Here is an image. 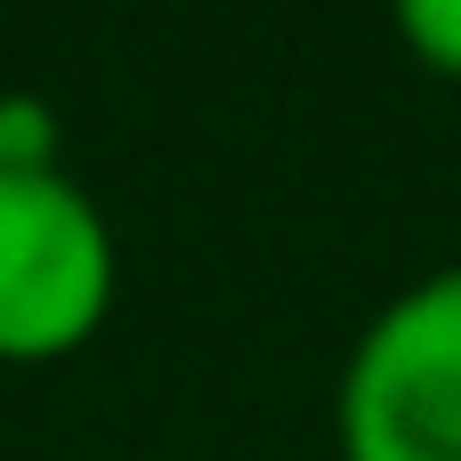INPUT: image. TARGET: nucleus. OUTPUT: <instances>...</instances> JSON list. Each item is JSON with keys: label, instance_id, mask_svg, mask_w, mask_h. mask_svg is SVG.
Instances as JSON below:
<instances>
[{"label": "nucleus", "instance_id": "1", "mask_svg": "<svg viewBox=\"0 0 461 461\" xmlns=\"http://www.w3.org/2000/svg\"><path fill=\"white\" fill-rule=\"evenodd\" d=\"M340 461H461V267L405 284L340 365Z\"/></svg>", "mask_w": 461, "mask_h": 461}, {"label": "nucleus", "instance_id": "2", "mask_svg": "<svg viewBox=\"0 0 461 461\" xmlns=\"http://www.w3.org/2000/svg\"><path fill=\"white\" fill-rule=\"evenodd\" d=\"M113 284L105 211L65 170H0V365H49L97 340Z\"/></svg>", "mask_w": 461, "mask_h": 461}, {"label": "nucleus", "instance_id": "3", "mask_svg": "<svg viewBox=\"0 0 461 461\" xmlns=\"http://www.w3.org/2000/svg\"><path fill=\"white\" fill-rule=\"evenodd\" d=\"M397 32H405V49L429 73L461 81V0H405L397 8Z\"/></svg>", "mask_w": 461, "mask_h": 461}, {"label": "nucleus", "instance_id": "4", "mask_svg": "<svg viewBox=\"0 0 461 461\" xmlns=\"http://www.w3.org/2000/svg\"><path fill=\"white\" fill-rule=\"evenodd\" d=\"M0 170H57V113L41 97H0Z\"/></svg>", "mask_w": 461, "mask_h": 461}]
</instances>
